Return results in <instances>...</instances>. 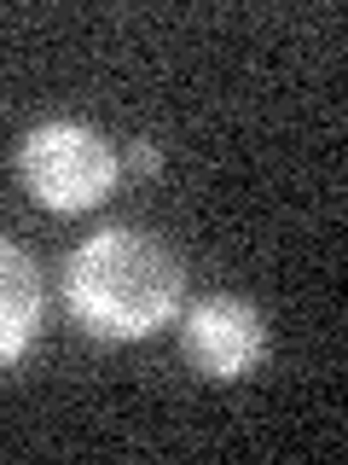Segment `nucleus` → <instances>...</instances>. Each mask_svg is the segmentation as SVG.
Returning a JSON list of instances; mask_svg holds the SVG:
<instances>
[{
  "instance_id": "nucleus-1",
  "label": "nucleus",
  "mask_w": 348,
  "mask_h": 465,
  "mask_svg": "<svg viewBox=\"0 0 348 465\" xmlns=\"http://www.w3.org/2000/svg\"><path fill=\"white\" fill-rule=\"evenodd\" d=\"M186 297V268L169 239L145 227H105L82 239L64 262V302L105 343H134L169 326Z\"/></svg>"
},
{
  "instance_id": "nucleus-2",
  "label": "nucleus",
  "mask_w": 348,
  "mask_h": 465,
  "mask_svg": "<svg viewBox=\"0 0 348 465\" xmlns=\"http://www.w3.org/2000/svg\"><path fill=\"white\" fill-rule=\"evenodd\" d=\"M116 152L93 123L58 116V123H35L18 140V181L35 203H47L58 215L93 210L116 193Z\"/></svg>"
},
{
  "instance_id": "nucleus-3",
  "label": "nucleus",
  "mask_w": 348,
  "mask_h": 465,
  "mask_svg": "<svg viewBox=\"0 0 348 465\" xmlns=\"http://www.w3.org/2000/svg\"><path fill=\"white\" fill-rule=\"evenodd\" d=\"M180 355H186V367H192V372L215 378V384L250 378L261 361H267V320L256 314V302L232 297V291L198 297L192 309H186Z\"/></svg>"
},
{
  "instance_id": "nucleus-4",
  "label": "nucleus",
  "mask_w": 348,
  "mask_h": 465,
  "mask_svg": "<svg viewBox=\"0 0 348 465\" xmlns=\"http://www.w3.org/2000/svg\"><path fill=\"white\" fill-rule=\"evenodd\" d=\"M41 326V273L18 244L0 239V372L18 367Z\"/></svg>"
},
{
  "instance_id": "nucleus-5",
  "label": "nucleus",
  "mask_w": 348,
  "mask_h": 465,
  "mask_svg": "<svg viewBox=\"0 0 348 465\" xmlns=\"http://www.w3.org/2000/svg\"><path fill=\"white\" fill-rule=\"evenodd\" d=\"M128 163H134V169H145V174H151L157 163H163V152H157V140H134V145H128Z\"/></svg>"
}]
</instances>
